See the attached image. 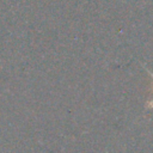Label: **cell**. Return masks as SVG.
Returning a JSON list of instances; mask_svg holds the SVG:
<instances>
[{"label": "cell", "instance_id": "6da1fadb", "mask_svg": "<svg viewBox=\"0 0 153 153\" xmlns=\"http://www.w3.org/2000/svg\"><path fill=\"white\" fill-rule=\"evenodd\" d=\"M145 69H146V71L148 72V74H149V75L152 76V79H153V73H152L151 71H148V69H147L146 67H145ZM146 108H147V109H152V108H153V98H152V100H149V102L147 103V105H146Z\"/></svg>", "mask_w": 153, "mask_h": 153}]
</instances>
